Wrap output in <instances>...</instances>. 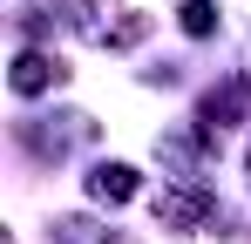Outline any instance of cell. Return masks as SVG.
I'll return each instance as SVG.
<instances>
[{
  "mask_svg": "<svg viewBox=\"0 0 251 244\" xmlns=\"http://www.w3.org/2000/svg\"><path fill=\"white\" fill-rule=\"evenodd\" d=\"M14 81H21V88H41V81H48V61H21V75H14Z\"/></svg>",
  "mask_w": 251,
  "mask_h": 244,
  "instance_id": "obj_2",
  "label": "cell"
},
{
  "mask_svg": "<svg viewBox=\"0 0 251 244\" xmlns=\"http://www.w3.org/2000/svg\"><path fill=\"white\" fill-rule=\"evenodd\" d=\"M95 190H102V197H129L136 183H129V170H102V176H95Z\"/></svg>",
  "mask_w": 251,
  "mask_h": 244,
  "instance_id": "obj_1",
  "label": "cell"
}]
</instances>
